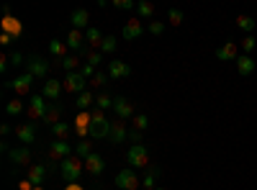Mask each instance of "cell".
I'll return each instance as SVG.
<instances>
[{
  "label": "cell",
  "mask_w": 257,
  "mask_h": 190,
  "mask_svg": "<svg viewBox=\"0 0 257 190\" xmlns=\"http://www.w3.org/2000/svg\"><path fill=\"white\" fill-rule=\"evenodd\" d=\"M237 70H239L242 77H250L255 72V59L250 57V54H242V57L237 59Z\"/></svg>",
  "instance_id": "cell-25"
},
{
  "label": "cell",
  "mask_w": 257,
  "mask_h": 190,
  "mask_svg": "<svg viewBox=\"0 0 257 190\" xmlns=\"http://www.w3.org/2000/svg\"><path fill=\"white\" fill-rule=\"evenodd\" d=\"M216 57L221 59V62H237L239 59V47L234 41H227V44H221V47L216 49Z\"/></svg>",
  "instance_id": "cell-16"
},
{
  "label": "cell",
  "mask_w": 257,
  "mask_h": 190,
  "mask_svg": "<svg viewBox=\"0 0 257 190\" xmlns=\"http://www.w3.org/2000/svg\"><path fill=\"white\" fill-rule=\"evenodd\" d=\"M131 126L139 129V131H144V129L149 126V116H147V113H137V116L131 118Z\"/></svg>",
  "instance_id": "cell-39"
},
{
  "label": "cell",
  "mask_w": 257,
  "mask_h": 190,
  "mask_svg": "<svg viewBox=\"0 0 257 190\" xmlns=\"http://www.w3.org/2000/svg\"><path fill=\"white\" fill-rule=\"evenodd\" d=\"M33 190H44V188H33Z\"/></svg>",
  "instance_id": "cell-51"
},
{
  "label": "cell",
  "mask_w": 257,
  "mask_h": 190,
  "mask_svg": "<svg viewBox=\"0 0 257 190\" xmlns=\"http://www.w3.org/2000/svg\"><path fill=\"white\" fill-rule=\"evenodd\" d=\"M103 33H100L98 28H87L85 31V44H87V49H93V52H100V44H103Z\"/></svg>",
  "instance_id": "cell-21"
},
{
  "label": "cell",
  "mask_w": 257,
  "mask_h": 190,
  "mask_svg": "<svg viewBox=\"0 0 257 190\" xmlns=\"http://www.w3.org/2000/svg\"><path fill=\"white\" fill-rule=\"evenodd\" d=\"M52 131H54V136H57V139L67 141V136H70L72 126H70V124H64V121H59V124H54V126H52Z\"/></svg>",
  "instance_id": "cell-32"
},
{
  "label": "cell",
  "mask_w": 257,
  "mask_h": 190,
  "mask_svg": "<svg viewBox=\"0 0 257 190\" xmlns=\"http://www.w3.org/2000/svg\"><path fill=\"white\" fill-rule=\"evenodd\" d=\"M183 21H185L183 10H177V8H170V10H167V24H170V26H180Z\"/></svg>",
  "instance_id": "cell-35"
},
{
  "label": "cell",
  "mask_w": 257,
  "mask_h": 190,
  "mask_svg": "<svg viewBox=\"0 0 257 190\" xmlns=\"http://www.w3.org/2000/svg\"><path fill=\"white\" fill-rule=\"evenodd\" d=\"M160 175H162V170L152 164L149 170H147V175L142 177V188H144V190H157V180H160Z\"/></svg>",
  "instance_id": "cell-20"
},
{
  "label": "cell",
  "mask_w": 257,
  "mask_h": 190,
  "mask_svg": "<svg viewBox=\"0 0 257 190\" xmlns=\"http://www.w3.org/2000/svg\"><path fill=\"white\" fill-rule=\"evenodd\" d=\"M64 190H83V188H80V185H77V183H70V185H67Z\"/></svg>",
  "instance_id": "cell-50"
},
{
  "label": "cell",
  "mask_w": 257,
  "mask_h": 190,
  "mask_svg": "<svg viewBox=\"0 0 257 190\" xmlns=\"http://www.w3.org/2000/svg\"><path fill=\"white\" fill-rule=\"evenodd\" d=\"M62 90H64V82H59V80H47L44 82V98L47 100H57L59 95H62Z\"/></svg>",
  "instance_id": "cell-19"
},
{
  "label": "cell",
  "mask_w": 257,
  "mask_h": 190,
  "mask_svg": "<svg viewBox=\"0 0 257 190\" xmlns=\"http://www.w3.org/2000/svg\"><path fill=\"white\" fill-rule=\"evenodd\" d=\"M116 185H118L121 190H139V188H142V180H139V175L134 172L131 167H126V170H118Z\"/></svg>",
  "instance_id": "cell-4"
},
{
  "label": "cell",
  "mask_w": 257,
  "mask_h": 190,
  "mask_svg": "<svg viewBox=\"0 0 257 190\" xmlns=\"http://www.w3.org/2000/svg\"><path fill=\"white\" fill-rule=\"evenodd\" d=\"M8 62L13 64V67H21V64H26V62H24V54H21V52H10V54H8Z\"/></svg>",
  "instance_id": "cell-43"
},
{
  "label": "cell",
  "mask_w": 257,
  "mask_h": 190,
  "mask_svg": "<svg viewBox=\"0 0 257 190\" xmlns=\"http://www.w3.org/2000/svg\"><path fill=\"white\" fill-rule=\"evenodd\" d=\"M49 167L47 164H31L29 167V177H26V180H31V185L33 188H44V183H47L49 180Z\"/></svg>",
  "instance_id": "cell-10"
},
{
  "label": "cell",
  "mask_w": 257,
  "mask_h": 190,
  "mask_svg": "<svg viewBox=\"0 0 257 190\" xmlns=\"http://www.w3.org/2000/svg\"><path fill=\"white\" fill-rule=\"evenodd\" d=\"M114 8H121V10H131V8H137V3H134V0H114Z\"/></svg>",
  "instance_id": "cell-44"
},
{
  "label": "cell",
  "mask_w": 257,
  "mask_h": 190,
  "mask_svg": "<svg viewBox=\"0 0 257 190\" xmlns=\"http://www.w3.org/2000/svg\"><path fill=\"white\" fill-rule=\"evenodd\" d=\"M21 190H33V185H31V180H24V183H21Z\"/></svg>",
  "instance_id": "cell-48"
},
{
  "label": "cell",
  "mask_w": 257,
  "mask_h": 190,
  "mask_svg": "<svg viewBox=\"0 0 257 190\" xmlns=\"http://www.w3.org/2000/svg\"><path fill=\"white\" fill-rule=\"evenodd\" d=\"M87 85L93 87V93L98 90V87H106V85H108V72H95V77H93Z\"/></svg>",
  "instance_id": "cell-36"
},
{
  "label": "cell",
  "mask_w": 257,
  "mask_h": 190,
  "mask_svg": "<svg viewBox=\"0 0 257 190\" xmlns=\"http://www.w3.org/2000/svg\"><path fill=\"white\" fill-rule=\"evenodd\" d=\"M157 190H165V188H157Z\"/></svg>",
  "instance_id": "cell-52"
},
{
  "label": "cell",
  "mask_w": 257,
  "mask_h": 190,
  "mask_svg": "<svg viewBox=\"0 0 257 190\" xmlns=\"http://www.w3.org/2000/svg\"><path fill=\"white\" fill-rule=\"evenodd\" d=\"M126 162L131 170H149L152 162H149V149L144 144H131L129 152H126Z\"/></svg>",
  "instance_id": "cell-1"
},
{
  "label": "cell",
  "mask_w": 257,
  "mask_h": 190,
  "mask_svg": "<svg viewBox=\"0 0 257 190\" xmlns=\"http://www.w3.org/2000/svg\"><path fill=\"white\" fill-rule=\"evenodd\" d=\"M80 172H83V160L75 157V154L59 162V175H62V180H64L67 185L80 180Z\"/></svg>",
  "instance_id": "cell-2"
},
{
  "label": "cell",
  "mask_w": 257,
  "mask_h": 190,
  "mask_svg": "<svg viewBox=\"0 0 257 190\" xmlns=\"http://www.w3.org/2000/svg\"><path fill=\"white\" fill-rule=\"evenodd\" d=\"M114 110H116V116L121 121H129V118L137 116V108H134V103H131L129 98H124V95H116L114 98Z\"/></svg>",
  "instance_id": "cell-6"
},
{
  "label": "cell",
  "mask_w": 257,
  "mask_h": 190,
  "mask_svg": "<svg viewBox=\"0 0 257 190\" xmlns=\"http://www.w3.org/2000/svg\"><path fill=\"white\" fill-rule=\"evenodd\" d=\"M142 134L144 131H139V129H129V141L131 144H142Z\"/></svg>",
  "instance_id": "cell-47"
},
{
  "label": "cell",
  "mask_w": 257,
  "mask_h": 190,
  "mask_svg": "<svg viewBox=\"0 0 257 190\" xmlns=\"http://www.w3.org/2000/svg\"><path fill=\"white\" fill-rule=\"evenodd\" d=\"M0 131H3V136H8V134H10V126H8V124H3V126H0Z\"/></svg>",
  "instance_id": "cell-49"
},
{
  "label": "cell",
  "mask_w": 257,
  "mask_h": 190,
  "mask_svg": "<svg viewBox=\"0 0 257 190\" xmlns=\"http://www.w3.org/2000/svg\"><path fill=\"white\" fill-rule=\"evenodd\" d=\"M67 47H70L72 52H83L85 49V33L80 28H72L70 33H67Z\"/></svg>",
  "instance_id": "cell-18"
},
{
  "label": "cell",
  "mask_w": 257,
  "mask_h": 190,
  "mask_svg": "<svg viewBox=\"0 0 257 190\" xmlns=\"http://www.w3.org/2000/svg\"><path fill=\"white\" fill-rule=\"evenodd\" d=\"M154 3H149V0H139L137 3V13H139V21H149V18H154Z\"/></svg>",
  "instance_id": "cell-26"
},
{
  "label": "cell",
  "mask_w": 257,
  "mask_h": 190,
  "mask_svg": "<svg viewBox=\"0 0 257 190\" xmlns=\"http://www.w3.org/2000/svg\"><path fill=\"white\" fill-rule=\"evenodd\" d=\"M59 116H62L59 106H57V103H49V110L44 113V118H41V121H44V124H49V126H54V124H59V121H62Z\"/></svg>",
  "instance_id": "cell-29"
},
{
  "label": "cell",
  "mask_w": 257,
  "mask_h": 190,
  "mask_svg": "<svg viewBox=\"0 0 257 190\" xmlns=\"http://www.w3.org/2000/svg\"><path fill=\"white\" fill-rule=\"evenodd\" d=\"M131 75V67L121 59H111L108 62V77H114V80H124V77Z\"/></svg>",
  "instance_id": "cell-15"
},
{
  "label": "cell",
  "mask_w": 257,
  "mask_h": 190,
  "mask_svg": "<svg viewBox=\"0 0 257 190\" xmlns=\"http://www.w3.org/2000/svg\"><path fill=\"white\" fill-rule=\"evenodd\" d=\"M93 103H95V93L93 90H85V93L77 95V108H80V110H87Z\"/></svg>",
  "instance_id": "cell-30"
},
{
  "label": "cell",
  "mask_w": 257,
  "mask_h": 190,
  "mask_svg": "<svg viewBox=\"0 0 257 190\" xmlns=\"http://www.w3.org/2000/svg\"><path fill=\"white\" fill-rule=\"evenodd\" d=\"M108 131H111V121L103 116V110H95L93 121H90V129H87V139H90V141L108 139Z\"/></svg>",
  "instance_id": "cell-3"
},
{
  "label": "cell",
  "mask_w": 257,
  "mask_h": 190,
  "mask_svg": "<svg viewBox=\"0 0 257 190\" xmlns=\"http://www.w3.org/2000/svg\"><path fill=\"white\" fill-rule=\"evenodd\" d=\"M95 72H98V70H95V67H90V64H87V62H83V67H80V75L85 77V80H87V82H90V80H93V77H95Z\"/></svg>",
  "instance_id": "cell-42"
},
{
  "label": "cell",
  "mask_w": 257,
  "mask_h": 190,
  "mask_svg": "<svg viewBox=\"0 0 257 190\" xmlns=\"http://www.w3.org/2000/svg\"><path fill=\"white\" fill-rule=\"evenodd\" d=\"M129 139V129H126V121H111V131H108V141L111 144H124Z\"/></svg>",
  "instance_id": "cell-11"
},
{
  "label": "cell",
  "mask_w": 257,
  "mask_h": 190,
  "mask_svg": "<svg viewBox=\"0 0 257 190\" xmlns=\"http://www.w3.org/2000/svg\"><path fill=\"white\" fill-rule=\"evenodd\" d=\"M26 67H29V72L33 75V77H47L49 75V70H52V62L47 59V57H29V62H26Z\"/></svg>",
  "instance_id": "cell-8"
},
{
  "label": "cell",
  "mask_w": 257,
  "mask_h": 190,
  "mask_svg": "<svg viewBox=\"0 0 257 190\" xmlns=\"http://www.w3.org/2000/svg\"><path fill=\"white\" fill-rule=\"evenodd\" d=\"M85 170L90 172V175H100V172L106 170V162H103V157H100V154H95V152H93L90 157L85 160Z\"/></svg>",
  "instance_id": "cell-22"
},
{
  "label": "cell",
  "mask_w": 257,
  "mask_h": 190,
  "mask_svg": "<svg viewBox=\"0 0 257 190\" xmlns=\"http://www.w3.org/2000/svg\"><path fill=\"white\" fill-rule=\"evenodd\" d=\"M29 118H31V124L33 121H41L44 118V113L49 110V103H47V98L44 95H33L31 100H29Z\"/></svg>",
  "instance_id": "cell-5"
},
{
  "label": "cell",
  "mask_w": 257,
  "mask_h": 190,
  "mask_svg": "<svg viewBox=\"0 0 257 190\" xmlns=\"http://www.w3.org/2000/svg\"><path fill=\"white\" fill-rule=\"evenodd\" d=\"M90 121H93V113H87V110H80L75 118V129L77 134H87V129H90Z\"/></svg>",
  "instance_id": "cell-27"
},
{
  "label": "cell",
  "mask_w": 257,
  "mask_h": 190,
  "mask_svg": "<svg viewBox=\"0 0 257 190\" xmlns=\"http://www.w3.org/2000/svg\"><path fill=\"white\" fill-rule=\"evenodd\" d=\"M162 31H165V24H162V21H152V24H149V33H152V36H160Z\"/></svg>",
  "instance_id": "cell-45"
},
{
  "label": "cell",
  "mask_w": 257,
  "mask_h": 190,
  "mask_svg": "<svg viewBox=\"0 0 257 190\" xmlns=\"http://www.w3.org/2000/svg\"><path fill=\"white\" fill-rule=\"evenodd\" d=\"M64 90L67 93H75V95H80V93H85V85H87V80L80 75V72H67V77H64Z\"/></svg>",
  "instance_id": "cell-9"
},
{
  "label": "cell",
  "mask_w": 257,
  "mask_h": 190,
  "mask_svg": "<svg viewBox=\"0 0 257 190\" xmlns=\"http://www.w3.org/2000/svg\"><path fill=\"white\" fill-rule=\"evenodd\" d=\"M255 44H257L255 36H244V39H242V49H244V52H252V49H255Z\"/></svg>",
  "instance_id": "cell-46"
},
{
  "label": "cell",
  "mask_w": 257,
  "mask_h": 190,
  "mask_svg": "<svg viewBox=\"0 0 257 190\" xmlns=\"http://www.w3.org/2000/svg\"><path fill=\"white\" fill-rule=\"evenodd\" d=\"M33 80H36V77H33L31 72H24V75H18L16 80H10V82H8V87H13L16 95H26V93L31 90Z\"/></svg>",
  "instance_id": "cell-13"
},
{
  "label": "cell",
  "mask_w": 257,
  "mask_h": 190,
  "mask_svg": "<svg viewBox=\"0 0 257 190\" xmlns=\"http://www.w3.org/2000/svg\"><path fill=\"white\" fill-rule=\"evenodd\" d=\"M3 31L8 33L10 39H18V36H21V31H24V26H21V21H18V18L8 16V18H3Z\"/></svg>",
  "instance_id": "cell-23"
},
{
  "label": "cell",
  "mask_w": 257,
  "mask_h": 190,
  "mask_svg": "<svg viewBox=\"0 0 257 190\" xmlns=\"http://www.w3.org/2000/svg\"><path fill=\"white\" fill-rule=\"evenodd\" d=\"M67 49H70V47H67V44H62V41H57V39H54V41H49V52L54 54V57H59V59H64Z\"/></svg>",
  "instance_id": "cell-34"
},
{
  "label": "cell",
  "mask_w": 257,
  "mask_h": 190,
  "mask_svg": "<svg viewBox=\"0 0 257 190\" xmlns=\"http://www.w3.org/2000/svg\"><path fill=\"white\" fill-rule=\"evenodd\" d=\"M85 54V62L90 64V67H98L100 62H103V52H93V49H83Z\"/></svg>",
  "instance_id": "cell-33"
},
{
  "label": "cell",
  "mask_w": 257,
  "mask_h": 190,
  "mask_svg": "<svg viewBox=\"0 0 257 190\" xmlns=\"http://www.w3.org/2000/svg\"><path fill=\"white\" fill-rule=\"evenodd\" d=\"M237 26L242 28V31H247V33H252L255 31V18H250V16H237Z\"/></svg>",
  "instance_id": "cell-38"
},
{
  "label": "cell",
  "mask_w": 257,
  "mask_h": 190,
  "mask_svg": "<svg viewBox=\"0 0 257 190\" xmlns=\"http://www.w3.org/2000/svg\"><path fill=\"white\" fill-rule=\"evenodd\" d=\"M16 139L24 144V147H29V144L36 141V124H21L16 129Z\"/></svg>",
  "instance_id": "cell-14"
},
{
  "label": "cell",
  "mask_w": 257,
  "mask_h": 190,
  "mask_svg": "<svg viewBox=\"0 0 257 190\" xmlns=\"http://www.w3.org/2000/svg\"><path fill=\"white\" fill-rule=\"evenodd\" d=\"M116 47H118V39H116V36H106L103 44H100V52H103V54H111V52H116Z\"/></svg>",
  "instance_id": "cell-40"
},
{
  "label": "cell",
  "mask_w": 257,
  "mask_h": 190,
  "mask_svg": "<svg viewBox=\"0 0 257 190\" xmlns=\"http://www.w3.org/2000/svg\"><path fill=\"white\" fill-rule=\"evenodd\" d=\"M95 106H98V110L114 108V98H111L108 93H98V95H95Z\"/></svg>",
  "instance_id": "cell-37"
},
{
  "label": "cell",
  "mask_w": 257,
  "mask_h": 190,
  "mask_svg": "<svg viewBox=\"0 0 257 190\" xmlns=\"http://www.w3.org/2000/svg\"><path fill=\"white\" fill-rule=\"evenodd\" d=\"M59 62H62V67H64L67 72H80V67H83V62L77 59V54H70V57H64Z\"/></svg>",
  "instance_id": "cell-31"
},
{
  "label": "cell",
  "mask_w": 257,
  "mask_h": 190,
  "mask_svg": "<svg viewBox=\"0 0 257 190\" xmlns=\"http://www.w3.org/2000/svg\"><path fill=\"white\" fill-rule=\"evenodd\" d=\"M70 21H72L75 28H83V26L90 24V13H87L85 8H77V10H72V13H70Z\"/></svg>",
  "instance_id": "cell-24"
},
{
  "label": "cell",
  "mask_w": 257,
  "mask_h": 190,
  "mask_svg": "<svg viewBox=\"0 0 257 190\" xmlns=\"http://www.w3.org/2000/svg\"><path fill=\"white\" fill-rule=\"evenodd\" d=\"M90 154H93V141H90V139H83V141H77V144H75V157L87 160Z\"/></svg>",
  "instance_id": "cell-28"
},
{
  "label": "cell",
  "mask_w": 257,
  "mask_h": 190,
  "mask_svg": "<svg viewBox=\"0 0 257 190\" xmlns=\"http://www.w3.org/2000/svg\"><path fill=\"white\" fill-rule=\"evenodd\" d=\"M142 21L139 18H129L126 24H124V28H121V36H124L126 41H131V39H139L142 36Z\"/></svg>",
  "instance_id": "cell-17"
},
{
  "label": "cell",
  "mask_w": 257,
  "mask_h": 190,
  "mask_svg": "<svg viewBox=\"0 0 257 190\" xmlns=\"http://www.w3.org/2000/svg\"><path fill=\"white\" fill-rule=\"evenodd\" d=\"M67 157H72V144H70V141L57 139V141L49 144V160L62 162V160H67Z\"/></svg>",
  "instance_id": "cell-7"
},
{
  "label": "cell",
  "mask_w": 257,
  "mask_h": 190,
  "mask_svg": "<svg viewBox=\"0 0 257 190\" xmlns=\"http://www.w3.org/2000/svg\"><path fill=\"white\" fill-rule=\"evenodd\" d=\"M21 110H24V103H21L18 98H16V100H10V103L5 106V113H8V116H18Z\"/></svg>",
  "instance_id": "cell-41"
},
{
  "label": "cell",
  "mask_w": 257,
  "mask_h": 190,
  "mask_svg": "<svg viewBox=\"0 0 257 190\" xmlns=\"http://www.w3.org/2000/svg\"><path fill=\"white\" fill-rule=\"evenodd\" d=\"M8 157H10V162H13L16 167H31L33 154H31V147H16V149L8 152Z\"/></svg>",
  "instance_id": "cell-12"
}]
</instances>
